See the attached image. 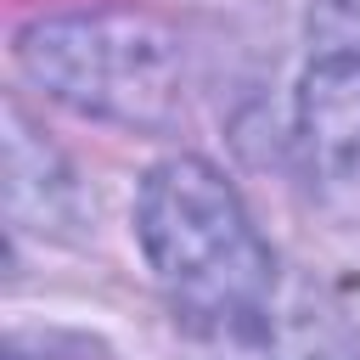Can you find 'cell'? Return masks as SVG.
<instances>
[{"label": "cell", "mask_w": 360, "mask_h": 360, "mask_svg": "<svg viewBox=\"0 0 360 360\" xmlns=\"http://www.w3.org/2000/svg\"><path fill=\"white\" fill-rule=\"evenodd\" d=\"M298 146L315 202L360 225V45L326 39L298 90Z\"/></svg>", "instance_id": "obj_3"}, {"label": "cell", "mask_w": 360, "mask_h": 360, "mask_svg": "<svg viewBox=\"0 0 360 360\" xmlns=\"http://www.w3.org/2000/svg\"><path fill=\"white\" fill-rule=\"evenodd\" d=\"M135 236L169 309L197 338L231 349L264 338L276 259L214 163L202 158L158 163L135 202Z\"/></svg>", "instance_id": "obj_1"}, {"label": "cell", "mask_w": 360, "mask_h": 360, "mask_svg": "<svg viewBox=\"0 0 360 360\" xmlns=\"http://www.w3.org/2000/svg\"><path fill=\"white\" fill-rule=\"evenodd\" d=\"M6 360H112V349L101 338H84V332L34 326V332H11L6 338Z\"/></svg>", "instance_id": "obj_4"}, {"label": "cell", "mask_w": 360, "mask_h": 360, "mask_svg": "<svg viewBox=\"0 0 360 360\" xmlns=\"http://www.w3.org/2000/svg\"><path fill=\"white\" fill-rule=\"evenodd\" d=\"M22 68L73 112L158 129L186 101L180 39L146 11H68L17 34Z\"/></svg>", "instance_id": "obj_2"}]
</instances>
